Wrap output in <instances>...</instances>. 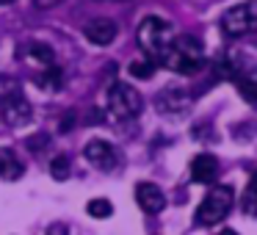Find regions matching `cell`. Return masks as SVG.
Instances as JSON below:
<instances>
[{
    "label": "cell",
    "instance_id": "9a60e30c",
    "mask_svg": "<svg viewBox=\"0 0 257 235\" xmlns=\"http://www.w3.org/2000/svg\"><path fill=\"white\" fill-rule=\"evenodd\" d=\"M235 86H238V94L243 97L249 105L257 108V80H251V78H238V80H235Z\"/></svg>",
    "mask_w": 257,
    "mask_h": 235
},
{
    "label": "cell",
    "instance_id": "5b68a950",
    "mask_svg": "<svg viewBox=\"0 0 257 235\" xmlns=\"http://www.w3.org/2000/svg\"><path fill=\"white\" fill-rule=\"evenodd\" d=\"M221 31L232 39L257 31V0H243L238 6L227 9V14L221 17Z\"/></svg>",
    "mask_w": 257,
    "mask_h": 235
},
{
    "label": "cell",
    "instance_id": "30bf717a",
    "mask_svg": "<svg viewBox=\"0 0 257 235\" xmlns=\"http://www.w3.org/2000/svg\"><path fill=\"white\" fill-rule=\"evenodd\" d=\"M188 105H191V94L183 91L180 86H169V89H163L158 94V111H163V113H180Z\"/></svg>",
    "mask_w": 257,
    "mask_h": 235
},
{
    "label": "cell",
    "instance_id": "2e32d148",
    "mask_svg": "<svg viewBox=\"0 0 257 235\" xmlns=\"http://www.w3.org/2000/svg\"><path fill=\"white\" fill-rule=\"evenodd\" d=\"M130 75H133V78H139V80H147V78H152V75H155V64H152L150 58H139V61L130 64Z\"/></svg>",
    "mask_w": 257,
    "mask_h": 235
},
{
    "label": "cell",
    "instance_id": "6da1fadb",
    "mask_svg": "<svg viewBox=\"0 0 257 235\" xmlns=\"http://www.w3.org/2000/svg\"><path fill=\"white\" fill-rule=\"evenodd\" d=\"M161 64L166 69L177 75H196L202 67H205V47L196 36L183 34V36H174L169 50L163 53Z\"/></svg>",
    "mask_w": 257,
    "mask_h": 235
},
{
    "label": "cell",
    "instance_id": "44dd1931",
    "mask_svg": "<svg viewBox=\"0 0 257 235\" xmlns=\"http://www.w3.org/2000/svg\"><path fill=\"white\" fill-rule=\"evenodd\" d=\"M64 0H34V6L36 9H42V12H47V9H56V6H61Z\"/></svg>",
    "mask_w": 257,
    "mask_h": 235
},
{
    "label": "cell",
    "instance_id": "ba28073f",
    "mask_svg": "<svg viewBox=\"0 0 257 235\" xmlns=\"http://www.w3.org/2000/svg\"><path fill=\"white\" fill-rule=\"evenodd\" d=\"M136 202H139V207L144 213H150V216H155V213H161L163 207H166V196H163V191L158 188L155 183H139L136 185Z\"/></svg>",
    "mask_w": 257,
    "mask_h": 235
},
{
    "label": "cell",
    "instance_id": "e0dca14e",
    "mask_svg": "<svg viewBox=\"0 0 257 235\" xmlns=\"http://www.w3.org/2000/svg\"><path fill=\"white\" fill-rule=\"evenodd\" d=\"M86 210H89L91 218H108L113 213V205L108 199H91L89 205H86Z\"/></svg>",
    "mask_w": 257,
    "mask_h": 235
},
{
    "label": "cell",
    "instance_id": "3957f363",
    "mask_svg": "<svg viewBox=\"0 0 257 235\" xmlns=\"http://www.w3.org/2000/svg\"><path fill=\"white\" fill-rule=\"evenodd\" d=\"M232 202H235V191L229 185H216L205 194V199L199 202L196 207V218L194 221L199 227H213V224L224 221L227 213L232 210Z\"/></svg>",
    "mask_w": 257,
    "mask_h": 235
},
{
    "label": "cell",
    "instance_id": "7a4b0ae2",
    "mask_svg": "<svg viewBox=\"0 0 257 235\" xmlns=\"http://www.w3.org/2000/svg\"><path fill=\"white\" fill-rule=\"evenodd\" d=\"M136 39H139V47L152 64H161L163 53L169 50V45L174 39V25L163 17H147L136 31Z\"/></svg>",
    "mask_w": 257,
    "mask_h": 235
},
{
    "label": "cell",
    "instance_id": "7402d4cb",
    "mask_svg": "<svg viewBox=\"0 0 257 235\" xmlns=\"http://www.w3.org/2000/svg\"><path fill=\"white\" fill-rule=\"evenodd\" d=\"M218 235H238V232H235V229H221Z\"/></svg>",
    "mask_w": 257,
    "mask_h": 235
},
{
    "label": "cell",
    "instance_id": "ac0fdd59",
    "mask_svg": "<svg viewBox=\"0 0 257 235\" xmlns=\"http://www.w3.org/2000/svg\"><path fill=\"white\" fill-rule=\"evenodd\" d=\"M23 94V89H20V83L14 78H0V105L6 100H12V97H20Z\"/></svg>",
    "mask_w": 257,
    "mask_h": 235
},
{
    "label": "cell",
    "instance_id": "ffe728a7",
    "mask_svg": "<svg viewBox=\"0 0 257 235\" xmlns=\"http://www.w3.org/2000/svg\"><path fill=\"white\" fill-rule=\"evenodd\" d=\"M50 174L56 180H67L69 177V158L67 155H58L50 161Z\"/></svg>",
    "mask_w": 257,
    "mask_h": 235
},
{
    "label": "cell",
    "instance_id": "8992f818",
    "mask_svg": "<svg viewBox=\"0 0 257 235\" xmlns=\"http://www.w3.org/2000/svg\"><path fill=\"white\" fill-rule=\"evenodd\" d=\"M83 158L91 163V166L102 169V172H113V169H116L119 163H122V155L116 152V147L108 144V141H102V139H91V141H86V147H83Z\"/></svg>",
    "mask_w": 257,
    "mask_h": 235
},
{
    "label": "cell",
    "instance_id": "5bb4252c",
    "mask_svg": "<svg viewBox=\"0 0 257 235\" xmlns=\"http://www.w3.org/2000/svg\"><path fill=\"white\" fill-rule=\"evenodd\" d=\"M240 207H243V213H246V216L257 218V172L251 174L249 185H246L243 199H240Z\"/></svg>",
    "mask_w": 257,
    "mask_h": 235
},
{
    "label": "cell",
    "instance_id": "277c9868",
    "mask_svg": "<svg viewBox=\"0 0 257 235\" xmlns=\"http://www.w3.org/2000/svg\"><path fill=\"white\" fill-rule=\"evenodd\" d=\"M141 108H144V100L130 83L116 80L108 86V111L116 119H133L141 113Z\"/></svg>",
    "mask_w": 257,
    "mask_h": 235
},
{
    "label": "cell",
    "instance_id": "52a82bcc",
    "mask_svg": "<svg viewBox=\"0 0 257 235\" xmlns=\"http://www.w3.org/2000/svg\"><path fill=\"white\" fill-rule=\"evenodd\" d=\"M83 36L97 47H108L119 36V25L108 17H97V20H89L83 25Z\"/></svg>",
    "mask_w": 257,
    "mask_h": 235
},
{
    "label": "cell",
    "instance_id": "d6986e66",
    "mask_svg": "<svg viewBox=\"0 0 257 235\" xmlns=\"http://www.w3.org/2000/svg\"><path fill=\"white\" fill-rule=\"evenodd\" d=\"M61 78H64V75L58 72L56 67H50L45 75H39V86H42V89H50V91H56V89H61Z\"/></svg>",
    "mask_w": 257,
    "mask_h": 235
},
{
    "label": "cell",
    "instance_id": "4fadbf2b",
    "mask_svg": "<svg viewBox=\"0 0 257 235\" xmlns=\"http://www.w3.org/2000/svg\"><path fill=\"white\" fill-rule=\"evenodd\" d=\"M25 53H28V58H34V61L45 64V67H56V53H53L50 45H42V42H31L28 47H25Z\"/></svg>",
    "mask_w": 257,
    "mask_h": 235
},
{
    "label": "cell",
    "instance_id": "9c48e42d",
    "mask_svg": "<svg viewBox=\"0 0 257 235\" xmlns=\"http://www.w3.org/2000/svg\"><path fill=\"white\" fill-rule=\"evenodd\" d=\"M218 177V158L210 152H199L191 161V180L194 183H213Z\"/></svg>",
    "mask_w": 257,
    "mask_h": 235
},
{
    "label": "cell",
    "instance_id": "7c38bea8",
    "mask_svg": "<svg viewBox=\"0 0 257 235\" xmlns=\"http://www.w3.org/2000/svg\"><path fill=\"white\" fill-rule=\"evenodd\" d=\"M23 172H25V166L17 158V152L9 150V147H0V180L12 183V180L23 177Z\"/></svg>",
    "mask_w": 257,
    "mask_h": 235
},
{
    "label": "cell",
    "instance_id": "603a6c76",
    "mask_svg": "<svg viewBox=\"0 0 257 235\" xmlns=\"http://www.w3.org/2000/svg\"><path fill=\"white\" fill-rule=\"evenodd\" d=\"M9 3H14V0H0V6H9Z\"/></svg>",
    "mask_w": 257,
    "mask_h": 235
},
{
    "label": "cell",
    "instance_id": "8fae6325",
    "mask_svg": "<svg viewBox=\"0 0 257 235\" xmlns=\"http://www.w3.org/2000/svg\"><path fill=\"white\" fill-rule=\"evenodd\" d=\"M3 119H6V125H12V128H23V125H28L31 122L28 100H25L23 94L6 100V102H3Z\"/></svg>",
    "mask_w": 257,
    "mask_h": 235
}]
</instances>
